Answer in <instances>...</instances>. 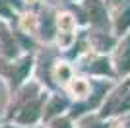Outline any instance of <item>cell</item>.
I'll return each mask as SVG.
<instances>
[{
	"label": "cell",
	"mask_w": 130,
	"mask_h": 128,
	"mask_svg": "<svg viewBox=\"0 0 130 128\" xmlns=\"http://www.w3.org/2000/svg\"><path fill=\"white\" fill-rule=\"evenodd\" d=\"M128 25H130V8L124 12V14H120V16H119V20H117V31H119V33L126 31Z\"/></svg>",
	"instance_id": "obj_5"
},
{
	"label": "cell",
	"mask_w": 130,
	"mask_h": 128,
	"mask_svg": "<svg viewBox=\"0 0 130 128\" xmlns=\"http://www.w3.org/2000/svg\"><path fill=\"white\" fill-rule=\"evenodd\" d=\"M87 10H89V20H91L95 25H103L105 23V10L97 0H91V2L87 4Z\"/></svg>",
	"instance_id": "obj_3"
},
{
	"label": "cell",
	"mask_w": 130,
	"mask_h": 128,
	"mask_svg": "<svg viewBox=\"0 0 130 128\" xmlns=\"http://www.w3.org/2000/svg\"><path fill=\"white\" fill-rule=\"evenodd\" d=\"M37 117H39V105L37 103H31V105L23 107V111L18 115V120L25 124V122H33Z\"/></svg>",
	"instance_id": "obj_4"
},
{
	"label": "cell",
	"mask_w": 130,
	"mask_h": 128,
	"mask_svg": "<svg viewBox=\"0 0 130 128\" xmlns=\"http://www.w3.org/2000/svg\"><path fill=\"white\" fill-rule=\"evenodd\" d=\"M117 109H119V111H126V109H130V95L126 97V101H122L119 107H117Z\"/></svg>",
	"instance_id": "obj_11"
},
{
	"label": "cell",
	"mask_w": 130,
	"mask_h": 128,
	"mask_svg": "<svg viewBox=\"0 0 130 128\" xmlns=\"http://www.w3.org/2000/svg\"><path fill=\"white\" fill-rule=\"evenodd\" d=\"M54 128H70V124L66 120H58V122H54Z\"/></svg>",
	"instance_id": "obj_12"
},
{
	"label": "cell",
	"mask_w": 130,
	"mask_h": 128,
	"mask_svg": "<svg viewBox=\"0 0 130 128\" xmlns=\"http://www.w3.org/2000/svg\"><path fill=\"white\" fill-rule=\"evenodd\" d=\"M91 128H101V126H97V124H93V126H91Z\"/></svg>",
	"instance_id": "obj_14"
},
{
	"label": "cell",
	"mask_w": 130,
	"mask_h": 128,
	"mask_svg": "<svg viewBox=\"0 0 130 128\" xmlns=\"http://www.w3.org/2000/svg\"><path fill=\"white\" fill-rule=\"evenodd\" d=\"M87 84L86 82H82V80H76L74 82V85H72V91L76 93V95H87Z\"/></svg>",
	"instance_id": "obj_6"
},
{
	"label": "cell",
	"mask_w": 130,
	"mask_h": 128,
	"mask_svg": "<svg viewBox=\"0 0 130 128\" xmlns=\"http://www.w3.org/2000/svg\"><path fill=\"white\" fill-rule=\"evenodd\" d=\"M117 62H119V70L122 74L130 72V37L120 45L119 53H117Z\"/></svg>",
	"instance_id": "obj_2"
},
{
	"label": "cell",
	"mask_w": 130,
	"mask_h": 128,
	"mask_svg": "<svg viewBox=\"0 0 130 128\" xmlns=\"http://www.w3.org/2000/svg\"><path fill=\"white\" fill-rule=\"evenodd\" d=\"M51 35H53V20H51V18H45V21H43V37L49 39Z\"/></svg>",
	"instance_id": "obj_9"
},
{
	"label": "cell",
	"mask_w": 130,
	"mask_h": 128,
	"mask_svg": "<svg viewBox=\"0 0 130 128\" xmlns=\"http://www.w3.org/2000/svg\"><path fill=\"white\" fill-rule=\"evenodd\" d=\"M62 107H64V101H60V99H53V103H51L49 109H47V115H54V113H58Z\"/></svg>",
	"instance_id": "obj_8"
},
{
	"label": "cell",
	"mask_w": 130,
	"mask_h": 128,
	"mask_svg": "<svg viewBox=\"0 0 130 128\" xmlns=\"http://www.w3.org/2000/svg\"><path fill=\"white\" fill-rule=\"evenodd\" d=\"M124 128H130V120H128V122H126V124H124Z\"/></svg>",
	"instance_id": "obj_13"
},
{
	"label": "cell",
	"mask_w": 130,
	"mask_h": 128,
	"mask_svg": "<svg viewBox=\"0 0 130 128\" xmlns=\"http://www.w3.org/2000/svg\"><path fill=\"white\" fill-rule=\"evenodd\" d=\"M68 76H70V70H68V66H60L58 68V78H62V80H68Z\"/></svg>",
	"instance_id": "obj_10"
},
{
	"label": "cell",
	"mask_w": 130,
	"mask_h": 128,
	"mask_svg": "<svg viewBox=\"0 0 130 128\" xmlns=\"http://www.w3.org/2000/svg\"><path fill=\"white\" fill-rule=\"evenodd\" d=\"M74 39V21L70 16L60 18V47H68Z\"/></svg>",
	"instance_id": "obj_1"
},
{
	"label": "cell",
	"mask_w": 130,
	"mask_h": 128,
	"mask_svg": "<svg viewBox=\"0 0 130 128\" xmlns=\"http://www.w3.org/2000/svg\"><path fill=\"white\" fill-rule=\"evenodd\" d=\"M89 70L91 72H101V74H109V66L105 60H97V62L93 64V66H89Z\"/></svg>",
	"instance_id": "obj_7"
}]
</instances>
